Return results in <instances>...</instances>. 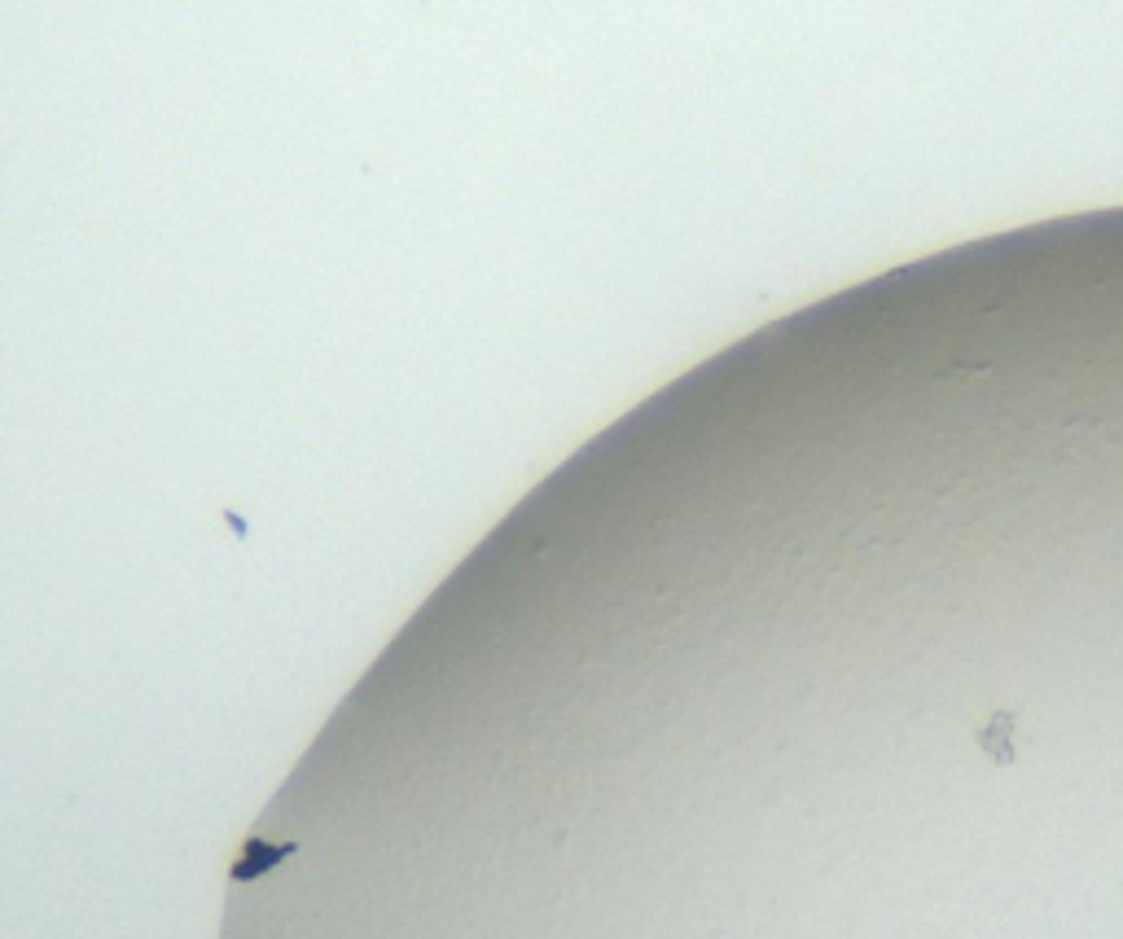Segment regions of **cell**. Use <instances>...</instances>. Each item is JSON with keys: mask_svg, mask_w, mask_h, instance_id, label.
Wrapping results in <instances>:
<instances>
[{"mask_svg": "<svg viewBox=\"0 0 1123 939\" xmlns=\"http://www.w3.org/2000/svg\"><path fill=\"white\" fill-rule=\"evenodd\" d=\"M294 848H268V843H260V839H251L247 843V852L238 856V865H234V878L238 883H251V878H260V874H268L281 856H290Z\"/></svg>", "mask_w": 1123, "mask_h": 939, "instance_id": "7a4b0ae2", "label": "cell"}, {"mask_svg": "<svg viewBox=\"0 0 1123 939\" xmlns=\"http://www.w3.org/2000/svg\"><path fill=\"white\" fill-rule=\"evenodd\" d=\"M1014 738H1019V711H1009V707H996L979 728H974V747L992 760V764H1014V756H1019V747H1014Z\"/></svg>", "mask_w": 1123, "mask_h": 939, "instance_id": "6da1fadb", "label": "cell"}]
</instances>
